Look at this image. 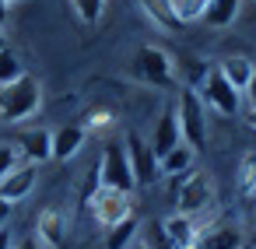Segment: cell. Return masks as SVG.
Returning a JSON list of instances; mask_svg holds the SVG:
<instances>
[{
    "mask_svg": "<svg viewBox=\"0 0 256 249\" xmlns=\"http://www.w3.org/2000/svg\"><path fill=\"white\" fill-rule=\"evenodd\" d=\"M18 165H22V151H18V144L0 140V179H4V176H11Z\"/></svg>",
    "mask_w": 256,
    "mask_h": 249,
    "instance_id": "cell-24",
    "label": "cell"
},
{
    "mask_svg": "<svg viewBox=\"0 0 256 249\" xmlns=\"http://www.w3.org/2000/svg\"><path fill=\"white\" fill-rule=\"evenodd\" d=\"M238 190H242L246 196L256 193V151L242 154V162H238Z\"/></svg>",
    "mask_w": 256,
    "mask_h": 249,
    "instance_id": "cell-21",
    "label": "cell"
},
{
    "mask_svg": "<svg viewBox=\"0 0 256 249\" xmlns=\"http://www.w3.org/2000/svg\"><path fill=\"white\" fill-rule=\"evenodd\" d=\"M193 249H242V232L235 224H214V228H200Z\"/></svg>",
    "mask_w": 256,
    "mask_h": 249,
    "instance_id": "cell-13",
    "label": "cell"
},
{
    "mask_svg": "<svg viewBox=\"0 0 256 249\" xmlns=\"http://www.w3.org/2000/svg\"><path fill=\"white\" fill-rule=\"evenodd\" d=\"M218 70H221V74H224V81L242 95V92L249 88L252 74H256V64H252L249 56H224V60L218 64Z\"/></svg>",
    "mask_w": 256,
    "mask_h": 249,
    "instance_id": "cell-15",
    "label": "cell"
},
{
    "mask_svg": "<svg viewBox=\"0 0 256 249\" xmlns=\"http://www.w3.org/2000/svg\"><path fill=\"white\" fill-rule=\"evenodd\" d=\"M14 246V238H11V232H4V228H0V249H11Z\"/></svg>",
    "mask_w": 256,
    "mask_h": 249,
    "instance_id": "cell-31",
    "label": "cell"
},
{
    "mask_svg": "<svg viewBox=\"0 0 256 249\" xmlns=\"http://www.w3.org/2000/svg\"><path fill=\"white\" fill-rule=\"evenodd\" d=\"M39 106H42V84L32 74H22L18 81L0 88V120L4 123H22L36 116Z\"/></svg>",
    "mask_w": 256,
    "mask_h": 249,
    "instance_id": "cell-1",
    "label": "cell"
},
{
    "mask_svg": "<svg viewBox=\"0 0 256 249\" xmlns=\"http://www.w3.org/2000/svg\"><path fill=\"white\" fill-rule=\"evenodd\" d=\"M252 249H256V232H252Z\"/></svg>",
    "mask_w": 256,
    "mask_h": 249,
    "instance_id": "cell-35",
    "label": "cell"
},
{
    "mask_svg": "<svg viewBox=\"0 0 256 249\" xmlns=\"http://www.w3.org/2000/svg\"><path fill=\"white\" fill-rule=\"evenodd\" d=\"M140 249H148V246H140Z\"/></svg>",
    "mask_w": 256,
    "mask_h": 249,
    "instance_id": "cell-37",
    "label": "cell"
},
{
    "mask_svg": "<svg viewBox=\"0 0 256 249\" xmlns=\"http://www.w3.org/2000/svg\"><path fill=\"white\" fill-rule=\"evenodd\" d=\"M36 232H39V242L50 246V249H60V246L67 242V221H64V214H56V210H42Z\"/></svg>",
    "mask_w": 256,
    "mask_h": 249,
    "instance_id": "cell-17",
    "label": "cell"
},
{
    "mask_svg": "<svg viewBox=\"0 0 256 249\" xmlns=\"http://www.w3.org/2000/svg\"><path fill=\"white\" fill-rule=\"evenodd\" d=\"M249 214H252V224H256V193L249 196Z\"/></svg>",
    "mask_w": 256,
    "mask_h": 249,
    "instance_id": "cell-33",
    "label": "cell"
},
{
    "mask_svg": "<svg viewBox=\"0 0 256 249\" xmlns=\"http://www.w3.org/2000/svg\"><path fill=\"white\" fill-rule=\"evenodd\" d=\"M204 11H207V0H176V14H179L182 25L186 22H200Z\"/></svg>",
    "mask_w": 256,
    "mask_h": 249,
    "instance_id": "cell-25",
    "label": "cell"
},
{
    "mask_svg": "<svg viewBox=\"0 0 256 249\" xmlns=\"http://www.w3.org/2000/svg\"><path fill=\"white\" fill-rule=\"evenodd\" d=\"M18 151L28 165H42L53 158V134L50 130H25L18 137Z\"/></svg>",
    "mask_w": 256,
    "mask_h": 249,
    "instance_id": "cell-11",
    "label": "cell"
},
{
    "mask_svg": "<svg viewBox=\"0 0 256 249\" xmlns=\"http://www.w3.org/2000/svg\"><path fill=\"white\" fill-rule=\"evenodd\" d=\"M4 4H11V0H4Z\"/></svg>",
    "mask_w": 256,
    "mask_h": 249,
    "instance_id": "cell-36",
    "label": "cell"
},
{
    "mask_svg": "<svg viewBox=\"0 0 256 249\" xmlns=\"http://www.w3.org/2000/svg\"><path fill=\"white\" fill-rule=\"evenodd\" d=\"M11 210H14V204H8L4 196H0V228L8 224V218H11Z\"/></svg>",
    "mask_w": 256,
    "mask_h": 249,
    "instance_id": "cell-29",
    "label": "cell"
},
{
    "mask_svg": "<svg viewBox=\"0 0 256 249\" xmlns=\"http://www.w3.org/2000/svg\"><path fill=\"white\" fill-rule=\"evenodd\" d=\"M140 11L151 18V25L165 28V32H179L182 22L176 14V0H140Z\"/></svg>",
    "mask_w": 256,
    "mask_h": 249,
    "instance_id": "cell-16",
    "label": "cell"
},
{
    "mask_svg": "<svg viewBox=\"0 0 256 249\" xmlns=\"http://www.w3.org/2000/svg\"><path fill=\"white\" fill-rule=\"evenodd\" d=\"M238 8H242V0H207V11L200 22L210 28H228L238 18Z\"/></svg>",
    "mask_w": 256,
    "mask_h": 249,
    "instance_id": "cell-18",
    "label": "cell"
},
{
    "mask_svg": "<svg viewBox=\"0 0 256 249\" xmlns=\"http://www.w3.org/2000/svg\"><path fill=\"white\" fill-rule=\"evenodd\" d=\"M98 182L106 190H120V193H134L137 182H134V172H130V158H126V148L123 144H106L102 148V162H98Z\"/></svg>",
    "mask_w": 256,
    "mask_h": 249,
    "instance_id": "cell-4",
    "label": "cell"
},
{
    "mask_svg": "<svg viewBox=\"0 0 256 249\" xmlns=\"http://www.w3.org/2000/svg\"><path fill=\"white\" fill-rule=\"evenodd\" d=\"M179 214H186V218H200L210 204H214V182H210V176L207 172H186L182 176V182H179Z\"/></svg>",
    "mask_w": 256,
    "mask_h": 249,
    "instance_id": "cell-6",
    "label": "cell"
},
{
    "mask_svg": "<svg viewBox=\"0 0 256 249\" xmlns=\"http://www.w3.org/2000/svg\"><path fill=\"white\" fill-rule=\"evenodd\" d=\"M137 232H140V221L130 214V218H123V221H116L112 228H109V235H106V249H126L134 238H137Z\"/></svg>",
    "mask_w": 256,
    "mask_h": 249,
    "instance_id": "cell-19",
    "label": "cell"
},
{
    "mask_svg": "<svg viewBox=\"0 0 256 249\" xmlns=\"http://www.w3.org/2000/svg\"><path fill=\"white\" fill-rule=\"evenodd\" d=\"M144 246H148V249H179V246H172L168 235L162 232V221H151V224H148V232H144Z\"/></svg>",
    "mask_w": 256,
    "mask_h": 249,
    "instance_id": "cell-26",
    "label": "cell"
},
{
    "mask_svg": "<svg viewBox=\"0 0 256 249\" xmlns=\"http://www.w3.org/2000/svg\"><path fill=\"white\" fill-rule=\"evenodd\" d=\"M4 22H8V4L0 0V28H4Z\"/></svg>",
    "mask_w": 256,
    "mask_h": 249,
    "instance_id": "cell-32",
    "label": "cell"
},
{
    "mask_svg": "<svg viewBox=\"0 0 256 249\" xmlns=\"http://www.w3.org/2000/svg\"><path fill=\"white\" fill-rule=\"evenodd\" d=\"M70 4H74V14L84 25H98L102 14H106V0H70Z\"/></svg>",
    "mask_w": 256,
    "mask_h": 249,
    "instance_id": "cell-22",
    "label": "cell"
},
{
    "mask_svg": "<svg viewBox=\"0 0 256 249\" xmlns=\"http://www.w3.org/2000/svg\"><path fill=\"white\" fill-rule=\"evenodd\" d=\"M25 70H22V60L11 53V50H4V53H0V88H4V84H11V81H18Z\"/></svg>",
    "mask_w": 256,
    "mask_h": 249,
    "instance_id": "cell-23",
    "label": "cell"
},
{
    "mask_svg": "<svg viewBox=\"0 0 256 249\" xmlns=\"http://www.w3.org/2000/svg\"><path fill=\"white\" fill-rule=\"evenodd\" d=\"M176 120H179L182 144L193 148V151H204V148H207V112H204V98H200L196 88H182V92H179Z\"/></svg>",
    "mask_w": 256,
    "mask_h": 249,
    "instance_id": "cell-3",
    "label": "cell"
},
{
    "mask_svg": "<svg viewBox=\"0 0 256 249\" xmlns=\"http://www.w3.org/2000/svg\"><path fill=\"white\" fill-rule=\"evenodd\" d=\"M36 182H39V165H18L11 176H4L0 179V196H4L8 204H18V200H25L32 190H36Z\"/></svg>",
    "mask_w": 256,
    "mask_h": 249,
    "instance_id": "cell-9",
    "label": "cell"
},
{
    "mask_svg": "<svg viewBox=\"0 0 256 249\" xmlns=\"http://www.w3.org/2000/svg\"><path fill=\"white\" fill-rule=\"evenodd\" d=\"M200 98H204L210 109L224 112V116H235V112L242 109V95H238V92L224 81V74H221L218 67H210V70H207L204 88H200Z\"/></svg>",
    "mask_w": 256,
    "mask_h": 249,
    "instance_id": "cell-7",
    "label": "cell"
},
{
    "mask_svg": "<svg viewBox=\"0 0 256 249\" xmlns=\"http://www.w3.org/2000/svg\"><path fill=\"white\" fill-rule=\"evenodd\" d=\"M151 151L158 154V162L172 151V148H179L182 144V134H179V120H176V112L172 109H165L162 116H158V126H154V134H151Z\"/></svg>",
    "mask_w": 256,
    "mask_h": 249,
    "instance_id": "cell-10",
    "label": "cell"
},
{
    "mask_svg": "<svg viewBox=\"0 0 256 249\" xmlns=\"http://www.w3.org/2000/svg\"><path fill=\"white\" fill-rule=\"evenodd\" d=\"M109 123H112V112H109V109H92V112L84 116V123H81V126L92 134V130H106Z\"/></svg>",
    "mask_w": 256,
    "mask_h": 249,
    "instance_id": "cell-27",
    "label": "cell"
},
{
    "mask_svg": "<svg viewBox=\"0 0 256 249\" xmlns=\"http://www.w3.org/2000/svg\"><path fill=\"white\" fill-rule=\"evenodd\" d=\"M242 98H246V102H249V109L256 112V74H252V81H249V88L242 92Z\"/></svg>",
    "mask_w": 256,
    "mask_h": 249,
    "instance_id": "cell-28",
    "label": "cell"
},
{
    "mask_svg": "<svg viewBox=\"0 0 256 249\" xmlns=\"http://www.w3.org/2000/svg\"><path fill=\"white\" fill-rule=\"evenodd\" d=\"M123 148H126V158H130L134 182H137V186H154V182L162 179V162H158V154L151 151V144H148L137 130H130L126 140H123Z\"/></svg>",
    "mask_w": 256,
    "mask_h": 249,
    "instance_id": "cell-5",
    "label": "cell"
},
{
    "mask_svg": "<svg viewBox=\"0 0 256 249\" xmlns=\"http://www.w3.org/2000/svg\"><path fill=\"white\" fill-rule=\"evenodd\" d=\"M190 168H193V148H186V144L172 148L162 158V176H186Z\"/></svg>",
    "mask_w": 256,
    "mask_h": 249,
    "instance_id": "cell-20",
    "label": "cell"
},
{
    "mask_svg": "<svg viewBox=\"0 0 256 249\" xmlns=\"http://www.w3.org/2000/svg\"><path fill=\"white\" fill-rule=\"evenodd\" d=\"M162 232L168 235L172 246H179V249H193V242H196V235H200V224H196V218L172 214V218L162 221Z\"/></svg>",
    "mask_w": 256,
    "mask_h": 249,
    "instance_id": "cell-14",
    "label": "cell"
},
{
    "mask_svg": "<svg viewBox=\"0 0 256 249\" xmlns=\"http://www.w3.org/2000/svg\"><path fill=\"white\" fill-rule=\"evenodd\" d=\"M88 200H92L95 221H98L102 228H112L116 221H123V218L134 214V207H130V193H120V190H106V186H98Z\"/></svg>",
    "mask_w": 256,
    "mask_h": 249,
    "instance_id": "cell-8",
    "label": "cell"
},
{
    "mask_svg": "<svg viewBox=\"0 0 256 249\" xmlns=\"http://www.w3.org/2000/svg\"><path fill=\"white\" fill-rule=\"evenodd\" d=\"M4 50H8V36H4V32H0V53H4Z\"/></svg>",
    "mask_w": 256,
    "mask_h": 249,
    "instance_id": "cell-34",
    "label": "cell"
},
{
    "mask_svg": "<svg viewBox=\"0 0 256 249\" xmlns=\"http://www.w3.org/2000/svg\"><path fill=\"white\" fill-rule=\"evenodd\" d=\"M11 249H39V242H36V238H28V235H25V238H18V242H14V246H11Z\"/></svg>",
    "mask_w": 256,
    "mask_h": 249,
    "instance_id": "cell-30",
    "label": "cell"
},
{
    "mask_svg": "<svg viewBox=\"0 0 256 249\" xmlns=\"http://www.w3.org/2000/svg\"><path fill=\"white\" fill-rule=\"evenodd\" d=\"M130 78L148 88H168L176 84V60L162 46H140L130 56Z\"/></svg>",
    "mask_w": 256,
    "mask_h": 249,
    "instance_id": "cell-2",
    "label": "cell"
},
{
    "mask_svg": "<svg viewBox=\"0 0 256 249\" xmlns=\"http://www.w3.org/2000/svg\"><path fill=\"white\" fill-rule=\"evenodd\" d=\"M84 140H88V130H84L81 123L60 126V130L53 134V158H56V162H70V158L84 148Z\"/></svg>",
    "mask_w": 256,
    "mask_h": 249,
    "instance_id": "cell-12",
    "label": "cell"
}]
</instances>
